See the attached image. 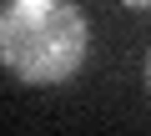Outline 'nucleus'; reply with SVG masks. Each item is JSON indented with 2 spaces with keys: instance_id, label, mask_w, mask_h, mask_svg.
Here are the masks:
<instances>
[{
  "instance_id": "f257e3e1",
  "label": "nucleus",
  "mask_w": 151,
  "mask_h": 136,
  "mask_svg": "<svg viewBox=\"0 0 151 136\" xmlns=\"http://www.w3.org/2000/svg\"><path fill=\"white\" fill-rule=\"evenodd\" d=\"M91 55V25L70 0H10L0 10V65L25 86H65Z\"/></svg>"
},
{
  "instance_id": "f03ea898",
  "label": "nucleus",
  "mask_w": 151,
  "mask_h": 136,
  "mask_svg": "<svg viewBox=\"0 0 151 136\" xmlns=\"http://www.w3.org/2000/svg\"><path fill=\"white\" fill-rule=\"evenodd\" d=\"M121 5H131V10H151V0H121Z\"/></svg>"
},
{
  "instance_id": "7ed1b4c3",
  "label": "nucleus",
  "mask_w": 151,
  "mask_h": 136,
  "mask_svg": "<svg viewBox=\"0 0 151 136\" xmlns=\"http://www.w3.org/2000/svg\"><path fill=\"white\" fill-rule=\"evenodd\" d=\"M146 86H151V50H146Z\"/></svg>"
}]
</instances>
